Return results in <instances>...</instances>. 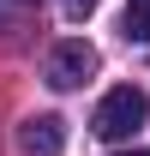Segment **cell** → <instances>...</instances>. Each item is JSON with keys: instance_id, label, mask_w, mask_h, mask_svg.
Instances as JSON below:
<instances>
[{"instance_id": "1", "label": "cell", "mask_w": 150, "mask_h": 156, "mask_svg": "<svg viewBox=\"0 0 150 156\" xmlns=\"http://www.w3.org/2000/svg\"><path fill=\"white\" fill-rule=\"evenodd\" d=\"M144 120H150V96L138 90V84H120V90H108V96L96 102L90 126H96V138L120 144V138H132L138 126H144Z\"/></svg>"}, {"instance_id": "2", "label": "cell", "mask_w": 150, "mask_h": 156, "mask_svg": "<svg viewBox=\"0 0 150 156\" xmlns=\"http://www.w3.org/2000/svg\"><path fill=\"white\" fill-rule=\"evenodd\" d=\"M96 66H102V54H96L90 42H60L54 54H48V84L54 90H78V84H90L96 78Z\"/></svg>"}, {"instance_id": "3", "label": "cell", "mask_w": 150, "mask_h": 156, "mask_svg": "<svg viewBox=\"0 0 150 156\" xmlns=\"http://www.w3.org/2000/svg\"><path fill=\"white\" fill-rule=\"evenodd\" d=\"M18 150L24 156H60L66 150V120L60 114H30L18 126Z\"/></svg>"}, {"instance_id": "4", "label": "cell", "mask_w": 150, "mask_h": 156, "mask_svg": "<svg viewBox=\"0 0 150 156\" xmlns=\"http://www.w3.org/2000/svg\"><path fill=\"white\" fill-rule=\"evenodd\" d=\"M120 30H126V42H150V0H126Z\"/></svg>"}, {"instance_id": "5", "label": "cell", "mask_w": 150, "mask_h": 156, "mask_svg": "<svg viewBox=\"0 0 150 156\" xmlns=\"http://www.w3.org/2000/svg\"><path fill=\"white\" fill-rule=\"evenodd\" d=\"M60 6H66V18L78 24V18H90V12H96V6H102V0H60Z\"/></svg>"}, {"instance_id": "6", "label": "cell", "mask_w": 150, "mask_h": 156, "mask_svg": "<svg viewBox=\"0 0 150 156\" xmlns=\"http://www.w3.org/2000/svg\"><path fill=\"white\" fill-rule=\"evenodd\" d=\"M126 156H150V150H126Z\"/></svg>"}]
</instances>
